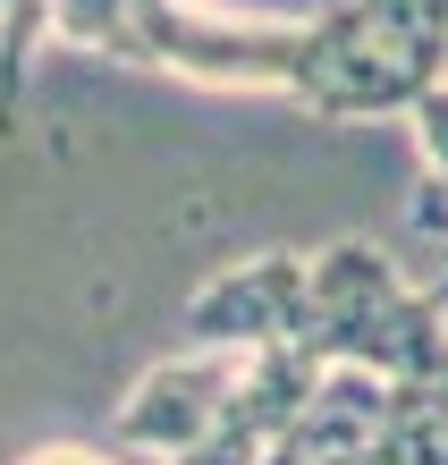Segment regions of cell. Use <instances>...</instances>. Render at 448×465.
Instances as JSON below:
<instances>
[{
  "label": "cell",
  "instance_id": "obj_1",
  "mask_svg": "<svg viewBox=\"0 0 448 465\" xmlns=\"http://www.w3.org/2000/svg\"><path fill=\"white\" fill-rule=\"evenodd\" d=\"M432 85H448V0H339L304 43L296 102L314 119H381Z\"/></svg>",
  "mask_w": 448,
  "mask_h": 465
},
{
  "label": "cell",
  "instance_id": "obj_2",
  "mask_svg": "<svg viewBox=\"0 0 448 465\" xmlns=\"http://www.w3.org/2000/svg\"><path fill=\"white\" fill-rule=\"evenodd\" d=\"M304 347L322 364H355L381 381H432V364L448 355V313L432 288H406L398 262L363 237H339L314 254V322Z\"/></svg>",
  "mask_w": 448,
  "mask_h": 465
},
{
  "label": "cell",
  "instance_id": "obj_3",
  "mask_svg": "<svg viewBox=\"0 0 448 465\" xmlns=\"http://www.w3.org/2000/svg\"><path fill=\"white\" fill-rule=\"evenodd\" d=\"M237 381H245V355H229V347L161 355V364H144V381L119 398V415H110V449H127L135 465H186L220 431Z\"/></svg>",
  "mask_w": 448,
  "mask_h": 465
},
{
  "label": "cell",
  "instance_id": "obj_4",
  "mask_svg": "<svg viewBox=\"0 0 448 465\" xmlns=\"http://www.w3.org/2000/svg\"><path fill=\"white\" fill-rule=\"evenodd\" d=\"M304 322H314V254H254L194 288L186 347H229V355L304 347Z\"/></svg>",
  "mask_w": 448,
  "mask_h": 465
},
{
  "label": "cell",
  "instance_id": "obj_5",
  "mask_svg": "<svg viewBox=\"0 0 448 465\" xmlns=\"http://www.w3.org/2000/svg\"><path fill=\"white\" fill-rule=\"evenodd\" d=\"M389 406H398V381L381 372H355V364H330L314 406L288 423V440L271 449V465H381L389 440Z\"/></svg>",
  "mask_w": 448,
  "mask_h": 465
},
{
  "label": "cell",
  "instance_id": "obj_6",
  "mask_svg": "<svg viewBox=\"0 0 448 465\" xmlns=\"http://www.w3.org/2000/svg\"><path fill=\"white\" fill-rule=\"evenodd\" d=\"M414 144H423V170H432V186L448 195V85H432L423 102H414Z\"/></svg>",
  "mask_w": 448,
  "mask_h": 465
},
{
  "label": "cell",
  "instance_id": "obj_7",
  "mask_svg": "<svg viewBox=\"0 0 448 465\" xmlns=\"http://www.w3.org/2000/svg\"><path fill=\"white\" fill-rule=\"evenodd\" d=\"M17 465H135V457L102 440V449H35V457H17Z\"/></svg>",
  "mask_w": 448,
  "mask_h": 465
},
{
  "label": "cell",
  "instance_id": "obj_8",
  "mask_svg": "<svg viewBox=\"0 0 448 465\" xmlns=\"http://www.w3.org/2000/svg\"><path fill=\"white\" fill-rule=\"evenodd\" d=\"M406 390H440V398H448V355L432 364V381H406Z\"/></svg>",
  "mask_w": 448,
  "mask_h": 465
},
{
  "label": "cell",
  "instance_id": "obj_9",
  "mask_svg": "<svg viewBox=\"0 0 448 465\" xmlns=\"http://www.w3.org/2000/svg\"><path fill=\"white\" fill-rule=\"evenodd\" d=\"M432 296H440V305H448V262H440V280H432Z\"/></svg>",
  "mask_w": 448,
  "mask_h": 465
}]
</instances>
